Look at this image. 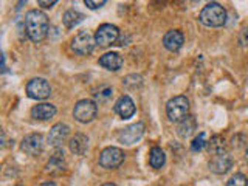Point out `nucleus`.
<instances>
[{"instance_id": "nucleus-29", "label": "nucleus", "mask_w": 248, "mask_h": 186, "mask_svg": "<svg viewBox=\"0 0 248 186\" xmlns=\"http://www.w3.org/2000/svg\"><path fill=\"white\" fill-rule=\"evenodd\" d=\"M245 158L248 160V146H247V151H245Z\"/></svg>"}, {"instance_id": "nucleus-2", "label": "nucleus", "mask_w": 248, "mask_h": 186, "mask_svg": "<svg viewBox=\"0 0 248 186\" xmlns=\"http://www.w3.org/2000/svg\"><path fill=\"white\" fill-rule=\"evenodd\" d=\"M199 20L202 25L208 28H220L227 23V11L225 8L216 2H209L199 14Z\"/></svg>"}, {"instance_id": "nucleus-16", "label": "nucleus", "mask_w": 248, "mask_h": 186, "mask_svg": "<svg viewBox=\"0 0 248 186\" xmlns=\"http://www.w3.org/2000/svg\"><path fill=\"white\" fill-rule=\"evenodd\" d=\"M56 115V107L50 103H42V104H37L31 108V116H33L34 120H50L53 116Z\"/></svg>"}, {"instance_id": "nucleus-27", "label": "nucleus", "mask_w": 248, "mask_h": 186, "mask_svg": "<svg viewBox=\"0 0 248 186\" xmlns=\"http://www.w3.org/2000/svg\"><path fill=\"white\" fill-rule=\"evenodd\" d=\"M240 44L248 45V28H244L242 33H240Z\"/></svg>"}, {"instance_id": "nucleus-6", "label": "nucleus", "mask_w": 248, "mask_h": 186, "mask_svg": "<svg viewBox=\"0 0 248 186\" xmlns=\"http://www.w3.org/2000/svg\"><path fill=\"white\" fill-rule=\"evenodd\" d=\"M120 37V30L116 28L112 23H103L95 33V42L98 46H110V45H115L116 41H118Z\"/></svg>"}, {"instance_id": "nucleus-1", "label": "nucleus", "mask_w": 248, "mask_h": 186, "mask_svg": "<svg viewBox=\"0 0 248 186\" xmlns=\"http://www.w3.org/2000/svg\"><path fill=\"white\" fill-rule=\"evenodd\" d=\"M50 22L46 14L41 10H31L25 16V31L33 42H42L48 34Z\"/></svg>"}, {"instance_id": "nucleus-21", "label": "nucleus", "mask_w": 248, "mask_h": 186, "mask_svg": "<svg viewBox=\"0 0 248 186\" xmlns=\"http://www.w3.org/2000/svg\"><path fill=\"white\" fill-rule=\"evenodd\" d=\"M206 146H208V151H209V154H211V155L227 151V144H225V140H223L222 137H219V135L213 137V138L206 143Z\"/></svg>"}, {"instance_id": "nucleus-30", "label": "nucleus", "mask_w": 248, "mask_h": 186, "mask_svg": "<svg viewBox=\"0 0 248 186\" xmlns=\"http://www.w3.org/2000/svg\"><path fill=\"white\" fill-rule=\"evenodd\" d=\"M192 2H199V0H192Z\"/></svg>"}, {"instance_id": "nucleus-19", "label": "nucleus", "mask_w": 248, "mask_h": 186, "mask_svg": "<svg viewBox=\"0 0 248 186\" xmlns=\"http://www.w3.org/2000/svg\"><path fill=\"white\" fill-rule=\"evenodd\" d=\"M82 20H84V14L76 10H68L62 16V23L65 25V28H75L79 25Z\"/></svg>"}, {"instance_id": "nucleus-24", "label": "nucleus", "mask_w": 248, "mask_h": 186, "mask_svg": "<svg viewBox=\"0 0 248 186\" xmlns=\"http://www.w3.org/2000/svg\"><path fill=\"white\" fill-rule=\"evenodd\" d=\"M112 95H113V90L110 87H103V89H99L98 93H95V98L99 101V103H103V101H107Z\"/></svg>"}, {"instance_id": "nucleus-28", "label": "nucleus", "mask_w": 248, "mask_h": 186, "mask_svg": "<svg viewBox=\"0 0 248 186\" xmlns=\"http://www.w3.org/2000/svg\"><path fill=\"white\" fill-rule=\"evenodd\" d=\"M23 3H27V0H19V3H17V11H20V10H22Z\"/></svg>"}, {"instance_id": "nucleus-11", "label": "nucleus", "mask_w": 248, "mask_h": 186, "mask_svg": "<svg viewBox=\"0 0 248 186\" xmlns=\"http://www.w3.org/2000/svg\"><path fill=\"white\" fill-rule=\"evenodd\" d=\"M20 149L31 155V157H36V155L42 154L44 151V137L41 134H30L22 140L20 143Z\"/></svg>"}, {"instance_id": "nucleus-20", "label": "nucleus", "mask_w": 248, "mask_h": 186, "mask_svg": "<svg viewBox=\"0 0 248 186\" xmlns=\"http://www.w3.org/2000/svg\"><path fill=\"white\" fill-rule=\"evenodd\" d=\"M149 163L154 169H161L163 166H165L166 155H165V152H163L161 147H157V146L152 147L151 154H149Z\"/></svg>"}, {"instance_id": "nucleus-13", "label": "nucleus", "mask_w": 248, "mask_h": 186, "mask_svg": "<svg viewBox=\"0 0 248 186\" xmlns=\"http://www.w3.org/2000/svg\"><path fill=\"white\" fill-rule=\"evenodd\" d=\"M183 42H185L183 33L178 30H170L163 36V45L169 51H178L183 46Z\"/></svg>"}, {"instance_id": "nucleus-8", "label": "nucleus", "mask_w": 248, "mask_h": 186, "mask_svg": "<svg viewBox=\"0 0 248 186\" xmlns=\"http://www.w3.org/2000/svg\"><path fill=\"white\" fill-rule=\"evenodd\" d=\"M27 95L31 99L42 101L51 95V87L46 79L44 78H34L27 84Z\"/></svg>"}, {"instance_id": "nucleus-12", "label": "nucleus", "mask_w": 248, "mask_h": 186, "mask_svg": "<svg viewBox=\"0 0 248 186\" xmlns=\"http://www.w3.org/2000/svg\"><path fill=\"white\" fill-rule=\"evenodd\" d=\"M68 135H70V127L67 126V124H64V123H58V124H54V126L50 129L46 140H48L50 146L59 147V146H62V144L65 143V140L68 138Z\"/></svg>"}, {"instance_id": "nucleus-22", "label": "nucleus", "mask_w": 248, "mask_h": 186, "mask_svg": "<svg viewBox=\"0 0 248 186\" xmlns=\"http://www.w3.org/2000/svg\"><path fill=\"white\" fill-rule=\"evenodd\" d=\"M206 134L205 132H200V134L192 140V143H191V151L192 152H199L202 151L203 147L206 146Z\"/></svg>"}, {"instance_id": "nucleus-3", "label": "nucleus", "mask_w": 248, "mask_h": 186, "mask_svg": "<svg viewBox=\"0 0 248 186\" xmlns=\"http://www.w3.org/2000/svg\"><path fill=\"white\" fill-rule=\"evenodd\" d=\"M188 113H189V99L186 96L178 95V96H174L172 99L168 101L166 115H168L169 121L178 123V121H182Z\"/></svg>"}, {"instance_id": "nucleus-25", "label": "nucleus", "mask_w": 248, "mask_h": 186, "mask_svg": "<svg viewBox=\"0 0 248 186\" xmlns=\"http://www.w3.org/2000/svg\"><path fill=\"white\" fill-rule=\"evenodd\" d=\"M85 2V5H87L90 10H98V8H101L103 6L107 0H84Z\"/></svg>"}, {"instance_id": "nucleus-15", "label": "nucleus", "mask_w": 248, "mask_h": 186, "mask_svg": "<svg viewBox=\"0 0 248 186\" xmlns=\"http://www.w3.org/2000/svg\"><path fill=\"white\" fill-rule=\"evenodd\" d=\"M99 65L104 67L106 70H110V72H118L123 67V58L118 53H106L99 58Z\"/></svg>"}, {"instance_id": "nucleus-26", "label": "nucleus", "mask_w": 248, "mask_h": 186, "mask_svg": "<svg viewBox=\"0 0 248 186\" xmlns=\"http://www.w3.org/2000/svg\"><path fill=\"white\" fill-rule=\"evenodd\" d=\"M59 2V0H37V3H39V6H42V8H51V6H54Z\"/></svg>"}, {"instance_id": "nucleus-4", "label": "nucleus", "mask_w": 248, "mask_h": 186, "mask_svg": "<svg viewBox=\"0 0 248 186\" xmlns=\"http://www.w3.org/2000/svg\"><path fill=\"white\" fill-rule=\"evenodd\" d=\"M96 113H98V106L92 99L78 101L73 108V118L81 124H87L93 121L96 118Z\"/></svg>"}, {"instance_id": "nucleus-18", "label": "nucleus", "mask_w": 248, "mask_h": 186, "mask_svg": "<svg viewBox=\"0 0 248 186\" xmlns=\"http://www.w3.org/2000/svg\"><path fill=\"white\" fill-rule=\"evenodd\" d=\"M68 147H70V151H72V154L84 155L89 147V137L84 134H76L72 140H70Z\"/></svg>"}, {"instance_id": "nucleus-9", "label": "nucleus", "mask_w": 248, "mask_h": 186, "mask_svg": "<svg viewBox=\"0 0 248 186\" xmlns=\"http://www.w3.org/2000/svg\"><path fill=\"white\" fill-rule=\"evenodd\" d=\"M144 135V124L143 123H134L130 126L124 127L118 132V141L121 144L132 146L138 143L141 137Z\"/></svg>"}, {"instance_id": "nucleus-7", "label": "nucleus", "mask_w": 248, "mask_h": 186, "mask_svg": "<svg viewBox=\"0 0 248 186\" xmlns=\"http://www.w3.org/2000/svg\"><path fill=\"white\" fill-rule=\"evenodd\" d=\"M95 36H92L89 31H79L72 41V48L79 56H87L95 48Z\"/></svg>"}, {"instance_id": "nucleus-17", "label": "nucleus", "mask_w": 248, "mask_h": 186, "mask_svg": "<svg viewBox=\"0 0 248 186\" xmlns=\"http://www.w3.org/2000/svg\"><path fill=\"white\" fill-rule=\"evenodd\" d=\"M197 129V123L192 118L191 115H186L182 121H178V127H177V134L180 138H189Z\"/></svg>"}, {"instance_id": "nucleus-10", "label": "nucleus", "mask_w": 248, "mask_h": 186, "mask_svg": "<svg viewBox=\"0 0 248 186\" xmlns=\"http://www.w3.org/2000/svg\"><path fill=\"white\" fill-rule=\"evenodd\" d=\"M211 161H209V169L213 170L214 174L217 175H222V174H227L228 170L232 168V157L231 154L223 151L219 154H214L211 155Z\"/></svg>"}, {"instance_id": "nucleus-23", "label": "nucleus", "mask_w": 248, "mask_h": 186, "mask_svg": "<svg viewBox=\"0 0 248 186\" xmlns=\"http://www.w3.org/2000/svg\"><path fill=\"white\" fill-rule=\"evenodd\" d=\"M247 185H248V177L244 175V174H240V172L234 174L227 182V186H247Z\"/></svg>"}, {"instance_id": "nucleus-5", "label": "nucleus", "mask_w": 248, "mask_h": 186, "mask_svg": "<svg viewBox=\"0 0 248 186\" xmlns=\"http://www.w3.org/2000/svg\"><path fill=\"white\" fill-rule=\"evenodd\" d=\"M124 152L120 147H106V149L99 154V166L104 169H116L123 165L124 161Z\"/></svg>"}, {"instance_id": "nucleus-14", "label": "nucleus", "mask_w": 248, "mask_h": 186, "mask_svg": "<svg viewBox=\"0 0 248 186\" xmlns=\"http://www.w3.org/2000/svg\"><path fill=\"white\" fill-rule=\"evenodd\" d=\"M135 103L132 101L130 96H121L115 104V112L118 113L123 120H129L135 115Z\"/></svg>"}]
</instances>
